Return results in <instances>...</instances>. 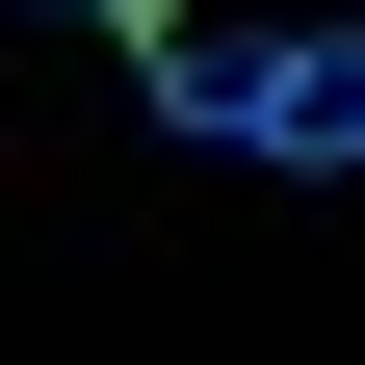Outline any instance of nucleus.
<instances>
[{"mask_svg": "<svg viewBox=\"0 0 365 365\" xmlns=\"http://www.w3.org/2000/svg\"><path fill=\"white\" fill-rule=\"evenodd\" d=\"M130 105L182 130V157H235V182H365V0H313V26H182V53H130Z\"/></svg>", "mask_w": 365, "mask_h": 365, "instance_id": "f257e3e1", "label": "nucleus"}, {"mask_svg": "<svg viewBox=\"0 0 365 365\" xmlns=\"http://www.w3.org/2000/svg\"><path fill=\"white\" fill-rule=\"evenodd\" d=\"M53 26H105V53H182V0H53Z\"/></svg>", "mask_w": 365, "mask_h": 365, "instance_id": "f03ea898", "label": "nucleus"}]
</instances>
